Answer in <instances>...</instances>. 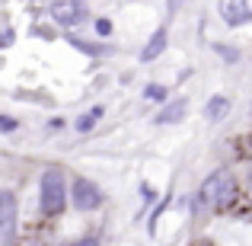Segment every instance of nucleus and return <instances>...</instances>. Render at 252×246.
Returning a JSON list of instances; mask_svg holds the SVG:
<instances>
[{"label": "nucleus", "mask_w": 252, "mask_h": 246, "mask_svg": "<svg viewBox=\"0 0 252 246\" xmlns=\"http://www.w3.org/2000/svg\"><path fill=\"white\" fill-rule=\"evenodd\" d=\"M198 198H201L208 208H230V205L236 202V179L230 170H217L214 176L204 179L201 192H198Z\"/></svg>", "instance_id": "obj_1"}, {"label": "nucleus", "mask_w": 252, "mask_h": 246, "mask_svg": "<svg viewBox=\"0 0 252 246\" xmlns=\"http://www.w3.org/2000/svg\"><path fill=\"white\" fill-rule=\"evenodd\" d=\"M38 198H42V211L45 214H61L64 205H67V182H64V173L48 166L42 173V185H38Z\"/></svg>", "instance_id": "obj_2"}, {"label": "nucleus", "mask_w": 252, "mask_h": 246, "mask_svg": "<svg viewBox=\"0 0 252 246\" xmlns=\"http://www.w3.org/2000/svg\"><path fill=\"white\" fill-rule=\"evenodd\" d=\"M70 205L77 211H96L102 205V189H99L93 179L86 176H77L74 185H70Z\"/></svg>", "instance_id": "obj_3"}, {"label": "nucleus", "mask_w": 252, "mask_h": 246, "mask_svg": "<svg viewBox=\"0 0 252 246\" xmlns=\"http://www.w3.org/2000/svg\"><path fill=\"white\" fill-rule=\"evenodd\" d=\"M16 214H19L16 195L3 192L0 195V246H10L13 237H16Z\"/></svg>", "instance_id": "obj_4"}, {"label": "nucleus", "mask_w": 252, "mask_h": 246, "mask_svg": "<svg viewBox=\"0 0 252 246\" xmlns=\"http://www.w3.org/2000/svg\"><path fill=\"white\" fill-rule=\"evenodd\" d=\"M227 26H243L252 19V0H227V3L217 6Z\"/></svg>", "instance_id": "obj_5"}, {"label": "nucleus", "mask_w": 252, "mask_h": 246, "mask_svg": "<svg viewBox=\"0 0 252 246\" xmlns=\"http://www.w3.org/2000/svg\"><path fill=\"white\" fill-rule=\"evenodd\" d=\"M86 16V6L83 3H55L51 6V19L61 26H77Z\"/></svg>", "instance_id": "obj_6"}, {"label": "nucleus", "mask_w": 252, "mask_h": 246, "mask_svg": "<svg viewBox=\"0 0 252 246\" xmlns=\"http://www.w3.org/2000/svg\"><path fill=\"white\" fill-rule=\"evenodd\" d=\"M166 38H169V32H166V29H157L154 35H150L147 48L141 51V61H154L157 55H163V48H166Z\"/></svg>", "instance_id": "obj_7"}, {"label": "nucleus", "mask_w": 252, "mask_h": 246, "mask_svg": "<svg viewBox=\"0 0 252 246\" xmlns=\"http://www.w3.org/2000/svg\"><path fill=\"white\" fill-rule=\"evenodd\" d=\"M185 109H189V105H185V99H176V103H169V105H166V109L157 112L154 122H157V125H172V122H179V118L185 115Z\"/></svg>", "instance_id": "obj_8"}, {"label": "nucleus", "mask_w": 252, "mask_h": 246, "mask_svg": "<svg viewBox=\"0 0 252 246\" xmlns=\"http://www.w3.org/2000/svg\"><path fill=\"white\" fill-rule=\"evenodd\" d=\"M227 99H223V96H214V99H211V103H208V109H204V115H208V118H220L223 115V112H227Z\"/></svg>", "instance_id": "obj_9"}, {"label": "nucleus", "mask_w": 252, "mask_h": 246, "mask_svg": "<svg viewBox=\"0 0 252 246\" xmlns=\"http://www.w3.org/2000/svg\"><path fill=\"white\" fill-rule=\"evenodd\" d=\"M144 96L154 99V103H166V86L163 83H150L147 90H144Z\"/></svg>", "instance_id": "obj_10"}, {"label": "nucleus", "mask_w": 252, "mask_h": 246, "mask_svg": "<svg viewBox=\"0 0 252 246\" xmlns=\"http://www.w3.org/2000/svg\"><path fill=\"white\" fill-rule=\"evenodd\" d=\"M99 115H102V109H93L90 115H83L80 122H77V131H90V128H93V122H96Z\"/></svg>", "instance_id": "obj_11"}, {"label": "nucleus", "mask_w": 252, "mask_h": 246, "mask_svg": "<svg viewBox=\"0 0 252 246\" xmlns=\"http://www.w3.org/2000/svg\"><path fill=\"white\" fill-rule=\"evenodd\" d=\"M0 131H16V118L13 115H0Z\"/></svg>", "instance_id": "obj_12"}, {"label": "nucleus", "mask_w": 252, "mask_h": 246, "mask_svg": "<svg viewBox=\"0 0 252 246\" xmlns=\"http://www.w3.org/2000/svg\"><path fill=\"white\" fill-rule=\"evenodd\" d=\"M67 246H99V237H83L77 243H67Z\"/></svg>", "instance_id": "obj_13"}, {"label": "nucleus", "mask_w": 252, "mask_h": 246, "mask_svg": "<svg viewBox=\"0 0 252 246\" xmlns=\"http://www.w3.org/2000/svg\"><path fill=\"white\" fill-rule=\"evenodd\" d=\"M99 32H105V35L112 32V23H109V19H99Z\"/></svg>", "instance_id": "obj_14"}, {"label": "nucleus", "mask_w": 252, "mask_h": 246, "mask_svg": "<svg viewBox=\"0 0 252 246\" xmlns=\"http://www.w3.org/2000/svg\"><path fill=\"white\" fill-rule=\"evenodd\" d=\"M249 182H252V176H249Z\"/></svg>", "instance_id": "obj_15"}]
</instances>
